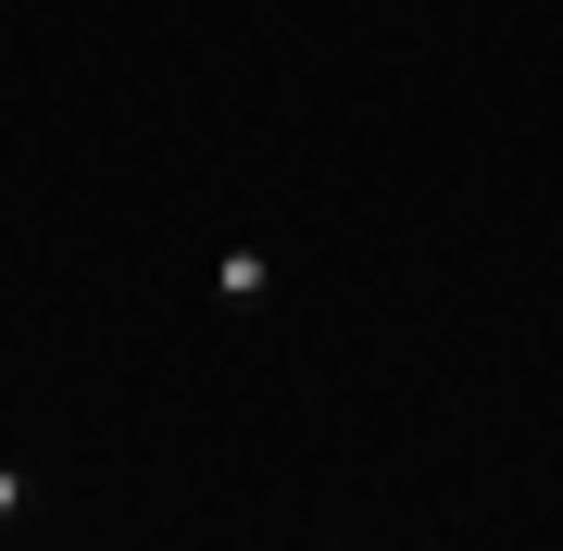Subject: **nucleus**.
Masks as SVG:
<instances>
[{"label":"nucleus","instance_id":"1","mask_svg":"<svg viewBox=\"0 0 563 551\" xmlns=\"http://www.w3.org/2000/svg\"><path fill=\"white\" fill-rule=\"evenodd\" d=\"M263 288H276V276H263V251H225V264H213V301H263Z\"/></svg>","mask_w":563,"mask_h":551},{"label":"nucleus","instance_id":"2","mask_svg":"<svg viewBox=\"0 0 563 551\" xmlns=\"http://www.w3.org/2000/svg\"><path fill=\"white\" fill-rule=\"evenodd\" d=\"M13 514H25V464H0V527H13Z\"/></svg>","mask_w":563,"mask_h":551}]
</instances>
